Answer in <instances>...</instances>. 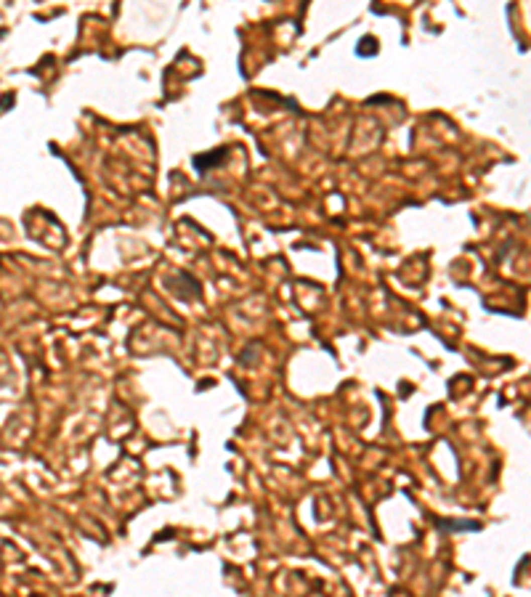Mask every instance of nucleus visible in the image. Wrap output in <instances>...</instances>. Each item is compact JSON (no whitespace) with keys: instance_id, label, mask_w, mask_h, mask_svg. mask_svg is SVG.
<instances>
[{"instance_id":"f257e3e1","label":"nucleus","mask_w":531,"mask_h":597,"mask_svg":"<svg viewBox=\"0 0 531 597\" xmlns=\"http://www.w3.org/2000/svg\"><path fill=\"white\" fill-rule=\"evenodd\" d=\"M436 526H441V528H457V531H462V528H468V531L481 528V523H457V520H436Z\"/></svg>"}]
</instances>
